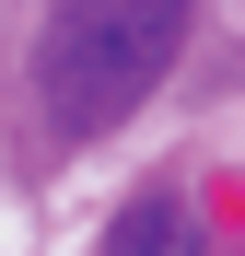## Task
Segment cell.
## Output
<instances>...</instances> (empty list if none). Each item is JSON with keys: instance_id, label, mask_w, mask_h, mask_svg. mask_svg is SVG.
<instances>
[{"instance_id": "1", "label": "cell", "mask_w": 245, "mask_h": 256, "mask_svg": "<svg viewBox=\"0 0 245 256\" xmlns=\"http://www.w3.org/2000/svg\"><path fill=\"white\" fill-rule=\"evenodd\" d=\"M187 47V0H59L35 35V94L70 140L117 128Z\"/></svg>"}, {"instance_id": "2", "label": "cell", "mask_w": 245, "mask_h": 256, "mask_svg": "<svg viewBox=\"0 0 245 256\" xmlns=\"http://www.w3.org/2000/svg\"><path fill=\"white\" fill-rule=\"evenodd\" d=\"M105 256H210V233H198L187 198H129L117 233H105Z\"/></svg>"}]
</instances>
